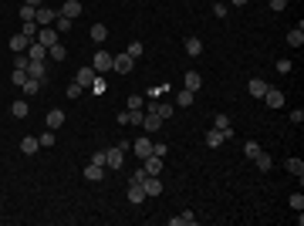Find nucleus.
Instances as JSON below:
<instances>
[{"label":"nucleus","instance_id":"1","mask_svg":"<svg viewBox=\"0 0 304 226\" xmlns=\"http://www.w3.org/2000/svg\"><path fill=\"white\" fill-rule=\"evenodd\" d=\"M112 54L108 51H95V58H91V68H95V75H105V71H112Z\"/></svg>","mask_w":304,"mask_h":226},{"label":"nucleus","instance_id":"2","mask_svg":"<svg viewBox=\"0 0 304 226\" xmlns=\"http://www.w3.org/2000/svg\"><path fill=\"white\" fill-rule=\"evenodd\" d=\"M54 17H58V10H51V7H37V14H34V20H37V27H48V24H54Z\"/></svg>","mask_w":304,"mask_h":226},{"label":"nucleus","instance_id":"3","mask_svg":"<svg viewBox=\"0 0 304 226\" xmlns=\"http://www.w3.org/2000/svg\"><path fill=\"white\" fill-rule=\"evenodd\" d=\"M132 65H135V58H132V54H118V58L112 61V71H118V75H129V71H132Z\"/></svg>","mask_w":304,"mask_h":226},{"label":"nucleus","instance_id":"4","mask_svg":"<svg viewBox=\"0 0 304 226\" xmlns=\"http://www.w3.org/2000/svg\"><path fill=\"white\" fill-rule=\"evenodd\" d=\"M122 159H125V152L118 149V145H115V149H108V152H105V165H108V169H122V165H125Z\"/></svg>","mask_w":304,"mask_h":226},{"label":"nucleus","instance_id":"5","mask_svg":"<svg viewBox=\"0 0 304 226\" xmlns=\"http://www.w3.org/2000/svg\"><path fill=\"white\" fill-rule=\"evenodd\" d=\"M37 44L54 48V44H58V31H54V27H41V31H37Z\"/></svg>","mask_w":304,"mask_h":226},{"label":"nucleus","instance_id":"6","mask_svg":"<svg viewBox=\"0 0 304 226\" xmlns=\"http://www.w3.org/2000/svg\"><path fill=\"white\" fill-rule=\"evenodd\" d=\"M264 101H267V108H284V91L267 88V91H264Z\"/></svg>","mask_w":304,"mask_h":226},{"label":"nucleus","instance_id":"7","mask_svg":"<svg viewBox=\"0 0 304 226\" xmlns=\"http://www.w3.org/2000/svg\"><path fill=\"white\" fill-rule=\"evenodd\" d=\"M129 203H132V206L146 203V189H142V182H129Z\"/></svg>","mask_w":304,"mask_h":226},{"label":"nucleus","instance_id":"8","mask_svg":"<svg viewBox=\"0 0 304 226\" xmlns=\"http://www.w3.org/2000/svg\"><path fill=\"white\" fill-rule=\"evenodd\" d=\"M58 14H65V17H71V20H75V17H81V0H65Z\"/></svg>","mask_w":304,"mask_h":226},{"label":"nucleus","instance_id":"9","mask_svg":"<svg viewBox=\"0 0 304 226\" xmlns=\"http://www.w3.org/2000/svg\"><path fill=\"white\" fill-rule=\"evenodd\" d=\"M142 162H146L142 169H146L149 176H162V159H159V155H146Z\"/></svg>","mask_w":304,"mask_h":226},{"label":"nucleus","instance_id":"10","mask_svg":"<svg viewBox=\"0 0 304 226\" xmlns=\"http://www.w3.org/2000/svg\"><path fill=\"white\" fill-rule=\"evenodd\" d=\"M142 189H146V196H159V193H162V179H159V176H146Z\"/></svg>","mask_w":304,"mask_h":226},{"label":"nucleus","instance_id":"11","mask_svg":"<svg viewBox=\"0 0 304 226\" xmlns=\"http://www.w3.org/2000/svg\"><path fill=\"white\" fill-rule=\"evenodd\" d=\"M27 58H31V61H44V58H48V48L37 44V41H31V44H27Z\"/></svg>","mask_w":304,"mask_h":226},{"label":"nucleus","instance_id":"12","mask_svg":"<svg viewBox=\"0 0 304 226\" xmlns=\"http://www.w3.org/2000/svg\"><path fill=\"white\" fill-rule=\"evenodd\" d=\"M44 122H48V129H54V132H58V129L65 125V112H61V108H51Z\"/></svg>","mask_w":304,"mask_h":226},{"label":"nucleus","instance_id":"13","mask_svg":"<svg viewBox=\"0 0 304 226\" xmlns=\"http://www.w3.org/2000/svg\"><path fill=\"white\" fill-rule=\"evenodd\" d=\"M101 176H105V165H95V162L84 165V179L88 182H101Z\"/></svg>","mask_w":304,"mask_h":226},{"label":"nucleus","instance_id":"14","mask_svg":"<svg viewBox=\"0 0 304 226\" xmlns=\"http://www.w3.org/2000/svg\"><path fill=\"white\" fill-rule=\"evenodd\" d=\"M287 44H291V48H301L304 44V24H298V27L287 31Z\"/></svg>","mask_w":304,"mask_h":226},{"label":"nucleus","instance_id":"15","mask_svg":"<svg viewBox=\"0 0 304 226\" xmlns=\"http://www.w3.org/2000/svg\"><path fill=\"white\" fill-rule=\"evenodd\" d=\"M27 78H48V68H44V61H27Z\"/></svg>","mask_w":304,"mask_h":226},{"label":"nucleus","instance_id":"16","mask_svg":"<svg viewBox=\"0 0 304 226\" xmlns=\"http://www.w3.org/2000/svg\"><path fill=\"white\" fill-rule=\"evenodd\" d=\"M142 129H146V132H159V129H162V118H159L155 112H146V118H142Z\"/></svg>","mask_w":304,"mask_h":226},{"label":"nucleus","instance_id":"17","mask_svg":"<svg viewBox=\"0 0 304 226\" xmlns=\"http://www.w3.org/2000/svg\"><path fill=\"white\" fill-rule=\"evenodd\" d=\"M230 132H233V129H230ZM223 142H227V132H220V129H213V132L206 135V145H210V149H220Z\"/></svg>","mask_w":304,"mask_h":226},{"label":"nucleus","instance_id":"18","mask_svg":"<svg viewBox=\"0 0 304 226\" xmlns=\"http://www.w3.org/2000/svg\"><path fill=\"white\" fill-rule=\"evenodd\" d=\"M95 78H98V75H95V68H91V65H84V68H78V78H75V81L84 88V84H91Z\"/></svg>","mask_w":304,"mask_h":226},{"label":"nucleus","instance_id":"19","mask_svg":"<svg viewBox=\"0 0 304 226\" xmlns=\"http://www.w3.org/2000/svg\"><path fill=\"white\" fill-rule=\"evenodd\" d=\"M27 44H31V41H27L24 34H14V37H10V51H14V54H24Z\"/></svg>","mask_w":304,"mask_h":226},{"label":"nucleus","instance_id":"20","mask_svg":"<svg viewBox=\"0 0 304 226\" xmlns=\"http://www.w3.org/2000/svg\"><path fill=\"white\" fill-rule=\"evenodd\" d=\"M186 54H189V58H200V54H203V41H200V37H186Z\"/></svg>","mask_w":304,"mask_h":226},{"label":"nucleus","instance_id":"21","mask_svg":"<svg viewBox=\"0 0 304 226\" xmlns=\"http://www.w3.org/2000/svg\"><path fill=\"white\" fill-rule=\"evenodd\" d=\"M183 81H186V88H189V91H200L203 75H200V71H186V78H183Z\"/></svg>","mask_w":304,"mask_h":226},{"label":"nucleus","instance_id":"22","mask_svg":"<svg viewBox=\"0 0 304 226\" xmlns=\"http://www.w3.org/2000/svg\"><path fill=\"white\" fill-rule=\"evenodd\" d=\"M37 149H41V142H37L34 135H27V139H20V152H24V155H34Z\"/></svg>","mask_w":304,"mask_h":226},{"label":"nucleus","instance_id":"23","mask_svg":"<svg viewBox=\"0 0 304 226\" xmlns=\"http://www.w3.org/2000/svg\"><path fill=\"white\" fill-rule=\"evenodd\" d=\"M264 91H267V81L264 78H250V95L253 98H264Z\"/></svg>","mask_w":304,"mask_h":226},{"label":"nucleus","instance_id":"24","mask_svg":"<svg viewBox=\"0 0 304 226\" xmlns=\"http://www.w3.org/2000/svg\"><path fill=\"white\" fill-rule=\"evenodd\" d=\"M193 98H196V91H189V88H183V91L176 95V105H179V108H189V105H193Z\"/></svg>","mask_w":304,"mask_h":226},{"label":"nucleus","instance_id":"25","mask_svg":"<svg viewBox=\"0 0 304 226\" xmlns=\"http://www.w3.org/2000/svg\"><path fill=\"white\" fill-rule=\"evenodd\" d=\"M27 112H31V108H27V101H24V98H17V101L10 105V115H14V118H27Z\"/></svg>","mask_w":304,"mask_h":226},{"label":"nucleus","instance_id":"26","mask_svg":"<svg viewBox=\"0 0 304 226\" xmlns=\"http://www.w3.org/2000/svg\"><path fill=\"white\" fill-rule=\"evenodd\" d=\"M149 112H155V115H159V118L166 122V118H169V115H172L176 108H172V105H162V101H152V108H149Z\"/></svg>","mask_w":304,"mask_h":226},{"label":"nucleus","instance_id":"27","mask_svg":"<svg viewBox=\"0 0 304 226\" xmlns=\"http://www.w3.org/2000/svg\"><path fill=\"white\" fill-rule=\"evenodd\" d=\"M253 162H257V169H260V172H270V169H274V159H270L264 149H260V155H257Z\"/></svg>","mask_w":304,"mask_h":226},{"label":"nucleus","instance_id":"28","mask_svg":"<svg viewBox=\"0 0 304 226\" xmlns=\"http://www.w3.org/2000/svg\"><path fill=\"white\" fill-rule=\"evenodd\" d=\"M135 155H139V159L152 155V139H135Z\"/></svg>","mask_w":304,"mask_h":226},{"label":"nucleus","instance_id":"29","mask_svg":"<svg viewBox=\"0 0 304 226\" xmlns=\"http://www.w3.org/2000/svg\"><path fill=\"white\" fill-rule=\"evenodd\" d=\"M48 54H51V58H54V61H58V65H61V61H65V58H68V48H65V44H61V41H58V44H54V48H48Z\"/></svg>","mask_w":304,"mask_h":226},{"label":"nucleus","instance_id":"30","mask_svg":"<svg viewBox=\"0 0 304 226\" xmlns=\"http://www.w3.org/2000/svg\"><path fill=\"white\" fill-rule=\"evenodd\" d=\"M196 223V216H193V213H179V216H172V220H169V226H193Z\"/></svg>","mask_w":304,"mask_h":226},{"label":"nucleus","instance_id":"31","mask_svg":"<svg viewBox=\"0 0 304 226\" xmlns=\"http://www.w3.org/2000/svg\"><path fill=\"white\" fill-rule=\"evenodd\" d=\"M54 31H58V34H65V31H71V17H65V14H58V17H54Z\"/></svg>","mask_w":304,"mask_h":226},{"label":"nucleus","instance_id":"32","mask_svg":"<svg viewBox=\"0 0 304 226\" xmlns=\"http://www.w3.org/2000/svg\"><path fill=\"white\" fill-rule=\"evenodd\" d=\"M37 31H41V27H37V20H27V24H24V31H20V34H24V37H27V41H37Z\"/></svg>","mask_w":304,"mask_h":226},{"label":"nucleus","instance_id":"33","mask_svg":"<svg viewBox=\"0 0 304 226\" xmlns=\"http://www.w3.org/2000/svg\"><path fill=\"white\" fill-rule=\"evenodd\" d=\"M105 37H108V27H105V24H95V27H91V41H95V44H101Z\"/></svg>","mask_w":304,"mask_h":226},{"label":"nucleus","instance_id":"34","mask_svg":"<svg viewBox=\"0 0 304 226\" xmlns=\"http://www.w3.org/2000/svg\"><path fill=\"white\" fill-rule=\"evenodd\" d=\"M20 88H24V95H37V91H41V78H27Z\"/></svg>","mask_w":304,"mask_h":226},{"label":"nucleus","instance_id":"35","mask_svg":"<svg viewBox=\"0 0 304 226\" xmlns=\"http://www.w3.org/2000/svg\"><path fill=\"white\" fill-rule=\"evenodd\" d=\"M287 172L301 179V176H304V162H301V159H287Z\"/></svg>","mask_w":304,"mask_h":226},{"label":"nucleus","instance_id":"36","mask_svg":"<svg viewBox=\"0 0 304 226\" xmlns=\"http://www.w3.org/2000/svg\"><path fill=\"white\" fill-rule=\"evenodd\" d=\"M142 118H146L142 108H129V125H142Z\"/></svg>","mask_w":304,"mask_h":226},{"label":"nucleus","instance_id":"37","mask_svg":"<svg viewBox=\"0 0 304 226\" xmlns=\"http://www.w3.org/2000/svg\"><path fill=\"white\" fill-rule=\"evenodd\" d=\"M34 14H37V7H31V3H24L20 7V20L27 24V20H34Z\"/></svg>","mask_w":304,"mask_h":226},{"label":"nucleus","instance_id":"38","mask_svg":"<svg viewBox=\"0 0 304 226\" xmlns=\"http://www.w3.org/2000/svg\"><path fill=\"white\" fill-rule=\"evenodd\" d=\"M27 61H31L27 51H24V54H14V68H17V71H27Z\"/></svg>","mask_w":304,"mask_h":226},{"label":"nucleus","instance_id":"39","mask_svg":"<svg viewBox=\"0 0 304 226\" xmlns=\"http://www.w3.org/2000/svg\"><path fill=\"white\" fill-rule=\"evenodd\" d=\"M37 142H41V149H51V145H54V129H48V132H44Z\"/></svg>","mask_w":304,"mask_h":226},{"label":"nucleus","instance_id":"40","mask_svg":"<svg viewBox=\"0 0 304 226\" xmlns=\"http://www.w3.org/2000/svg\"><path fill=\"white\" fill-rule=\"evenodd\" d=\"M213 129H220V132H230V115H217Z\"/></svg>","mask_w":304,"mask_h":226},{"label":"nucleus","instance_id":"41","mask_svg":"<svg viewBox=\"0 0 304 226\" xmlns=\"http://www.w3.org/2000/svg\"><path fill=\"white\" fill-rule=\"evenodd\" d=\"M152 155L166 159V155H169V145H166V142H152Z\"/></svg>","mask_w":304,"mask_h":226},{"label":"nucleus","instance_id":"42","mask_svg":"<svg viewBox=\"0 0 304 226\" xmlns=\"http://www.w3.org/2000/svg\"><path fill=\"white\" fill-rule=\"evenodd\" d=\"M243 155H247V159H257V155H260V145H257V142H247V145H243Z\"/></svg>","mask_w":304,"mask_h":226},{"label":"nucleus","instance_id":"43","mask_svg":"<svg viewBox=\"0 0 304 226\" xmlns=\"http://www.w3.org/2000/svg\"><path fill=\"white\" fill-rule=\"evenodd\" d=\"M291 210H294V213H304V196H301V193L291 196Z\"/></svg>","mask_w":304,"mask_h":226},{"label":"nucleus","instance_id":"44","mask_svg":"<svg viewBox=\"0 0 304 226\" xmlns=\"http://www.w3.org/2000/svg\"><path fill=\"white\" fill-rule=\"evenodd\" d=\"M125 54H132V58H142V41H132V44H129V51H125Z\"/></svg>","mask_w":304,"mask_h":226},{"label":"nucleus","instance_id":"45","mask_svg":"<svg viewBox=\"0 0 304 226\" xmlns=\"http://www.w3.org/2000/svg\"><path fill=\"white\" fill-rule=\"evenodd\" d=\"M213 14H217V20H223V17L230 14V7L227 3H213Z\"/></svg>","mask_w":304,"mask_h":226},{"label":"nucleus","instance_id":"46","mask_svg":"<svg viewBox=\"0 0 304 226\" xmlns=\"http://www.w3.org/2000/svg\"><path fill=\"white\" fill-rule=\"evenodd\" d=\"M10 81H14V84H17V88H20V84H24V81H27V71H17V68H14V75H10Z\"/></svg>","mask_w":304,"mask_h":226},{"label":"nucleus","instance_id":"47","mask_svg":"<svg viewBox=\"0 0 304 226\" xmlns=\"http://www.w3.org/2000/svg\"><path fill=\"white\" fill-rule=\"evenodd\" d=\"M146 176H149V172H146V169H142V165H139V169H135V172H132V179H129V182H146Z\"/></svg>","mask_w":304,"mask_h":226},{"label":"nucleus","instance_id":"48","mask_svg":"<svg viewBox=\"0 0 304 226\" xmlns=\"http://www.w3.org/2000/svg\"><path fill=\"white\" fill-rule=\"evenodd\" d=\"M68 98H71V101H75V98H81V84H68Z\"/></svg>","mask_w":304,"mask_h":226},{"label":"nucleus","instance_id":"49","mask_svg":"<svg viewBox=\"0 0 304 226\" xmlns=\"http://www.w3.org/2000/svg\"><path fill=\"white\" fill-rule=\"evenodd\" d=\"M277 71H281V75H291V61L281 58V61H277Z\"/></svg>","mask_w":304,"mask_h":226},{"label":"nucleus","instance_id":"50","mask_svg":"<svg viewBox=\"0 0 304 226\" xmlns=\"http://www.w3.org/2000/svg\"><path fill=\"white\" fill-rule=\"evenodd\" d=\"M91 91H95V95H105V81L95 78V81H91Z\"/></svg>","mask_w":304,"mask_h":226},{"label":"nucleus","instance_id":"51","mask_svg":"<svg viewBox=\"0 0 304 226\" xmlns=\"http://www.w3.org/2000/svg\"><path fill=\"white\" fill-rule=\"evenodd\" d=\"M142 101H146L142 95H129V108H142Z\"/></svg>","mask_w":304,"mask_h":226},{"label":"nucleus","instance_id":"52","mask_svg":"<svg viewBox=\"0 0 304 226\" xmlns=\"http://www.w3.org/2000/svg\"><path fill=\"white\" fill-rule=\"evenodd\" d=\"M291 122H294V125H301V122H304V112H301V108H294V112H291Z\"/></svg>","mask_w":304,"mask_h":226},{"label":"nucleus","instance_id":"53","mask_svg":"<svg viewBox=\"0 0 304 226\" xmlns=\"http://www.w3.org/2000/svg\"><path fill=\"white\" fill-rule=\"evenodd\" d=\"M284 7H287V0H270V10H277V14H281Z\"/></svg>","mask_w":304,"mask_h":226},{"label":"nucleus","instance_id":"54","mask_svg":"<svg viewBox=\"0 0 304 226\" xmlns=\"http://www.w3.org/2000/svg\"><path fill=\"white\" fill-rule=\"evenodd\" d=\"M24 3H31V7H41V3H44V0H24Z\"/></svg>","mask_w":304,"mask_h":226},{"label":"nucleus","instance_id":"55","mask_svg":"<svg viewBox=\"0 0 304 226\" xmlns=\"http://www.w3.org/2000/svg\"><path fill=\"white\" fill-rule=\"evenodd\" d=\"M230 3H233V7H243V3H247V0H230Z\"/></svg>","mask_w":304,"mask_h":226}]
</instances>
